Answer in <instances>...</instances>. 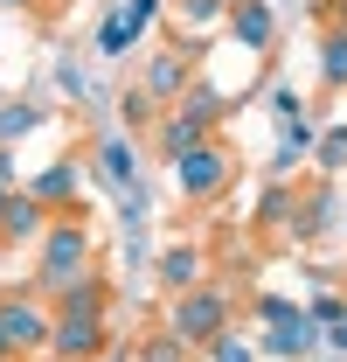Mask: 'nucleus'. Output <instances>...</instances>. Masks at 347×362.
<instances>
[{
	"mask_svg": "<svg viewBox=\"0 0 347 362\" xmlns=\"http://www.w3.org/2000/svg\"><path fill=\"white\" fill-rule=\"evenodd\" d=\"M104 307H111V286H104L97 272H84L77 286H63V293L49 300V314H56V327H49V356H63V362H97L104 349H111Z\"/></svg>",
	"mask_w": 347,
	"mask_h": 362,
	"instance_id": "nucleus-1",
	"label": "nucleus"
},
{
	"mask_svg": "<svg viewBox=\"0 0 347 362\" xmlns=\"http://www.w3.org/2000/svg\"><path fill=\"white\" fill-rule=\"evenodd\" d=\"M90 272V230L84 223H49L42 244H35V293L56 300L63 286H77Z\"/></svg>",
	"mask_w": 347,
	"mask_h": 362,
	"instance_id": "nucleus-2",
	"label": "nucleus"
},
{
	"mask_svg": "<svg viewBox=\"0 0 347 362\" xmlns=\"http://www.w3.org/2000/svg\"><path fill=\"white\" fill-rule=\"evenodd\" d=\"M222 327H229V293L222 286H188V293H174V314H167V334H181L188 349H209Z\"/></svg>",
	"mask_w": 347,
	"mask_h": 362,
	"instance_id": "nucleus-3",
	"label": "nucleus"
},
{
	"mask_svg": "<svg viewBox=\"0 0 347 362\" xmlns=\"http://www.w3.org/2000/svg\"><path fill=\"white\" fill-rule=\"evenodd\" d=\"M174 181H181V195H188V202H216L222 188L236 181V153L209 133L202 146H188V153L174 160Z\"/></svg>",
	"mask_w": 347,
	"mask_h": 362,
	"instance_id": "nucleus-4",
	"label": "nucleus"
},
{
	"mask_svg": "<svg viewBox=\"0 0 347 362\" xmlns=\"http://www.w3.org/2000/svg\"><path fill=\"white\" fill-rule=\"evenodd\" d=\"M327 341V327L305 314H285V320H264V334H257V356H278V362H299V356H312Z\"/></svg>",
	"mask_w": 347,
	"mask_h": 362,
	"instance_id": "nucleus-5",
	"label": "nucleus"
},
{
	"mask_svg": "<svg viewBox=\"0 0 347 362\" xmlns=\"http://www.w3.org/2000/svg\"><path fill=\"white\" fill-rule=\"evenodd\" d=\"M0 327H7L14 356H35V349H49V327H56V314H49L42 300H0Z\"/></svg>",
	"mask_w": 347,
	"mask_h": 362,
	"instance_id": "nucleus-6",
	"label": "nucleus"
},
{
	"mask_svg": "<svg viewBox=\"0 0 347 362\" xmlns=\"http://www.w3.org/2000/svg\"><path fill=\"white\" fill-rule=\"evenodd\" d=\"M188 84H195V49H188V42H181V49H160V56L146 63V77H139V90H146L153 105H174Z\"/></svg>",
	"mask_w": 347,
	"mask_h": 362,
	"instance_id": "nucleus-7",
	"label": "nucleus"
},
{
	"mask_svg": "<svg viewBox=\"0 0 347 362\" xmlns=\"http://www.w3.org/2000/svg\"><path fill=\"white\" fill-rule=\"evenodd\" d=\"M222 28L250 49V56H264V49L278 42V14H271V0H229V21H222Z\"/></svg>",
	"mask_w": 347,
	"mask_h": 362,
	"instance_id": "nucleus-8",
	"label": "nucleus"
},
{
	"mask_svg": "<svg viewBox=\"0 0 347 362\" xmlns=\"http://www.w3.org/2000/svg\"><path fill=\"white\" fill-rule=\"evenodd\" d=\"M42 230H49V209L28 188H14L7 209H0V244H42Z\"/></svg>",
	"mask_w": 347,
	"mask_h": 362,
	"instance_id": "nucleus-9",
	"label": "nucleus"
},
{
	"mask_svg": "<svg viewBox=\"0 0 347 362\" xmlns=\"http://www.w3.org/2000/svg\"><path fill=\"white\" fill-rule=\"evenodd\" d=\"M77 188H84V160H49L42 175H28V195H35L42 209H70Z\"/></svg>",
	"mask_w": 347,
	"mask_h": 362,
	"instance_id": "nucleus-10",
	"label": "nucleus"
},
{
	"mask_svg": "<svg viewBox=\"0 0 347 362\" xmlns=\"http://www.w3.org/2000/svg\"><path fill=\"white\" fill-rule=\"evenodd\" d=\"M97 181H104V188H118V195L139 188V153H132L126 133H104V139H97Z\"/></svg>",
	"mask_w": 347,
	"mask_h": 362,
	"instance_id": "nucleus-11",
	"label": "nucleus"
},
{
	"mask_svg": "<svg viewBox=\"0 0 347 362\" xmlns=\"http://www.w3.org/2000/svg\"><path fill=\"white\" fill-rule=\"evenodd\" d=\"M292 237H299V244H312V237H327V230H334V188H327V181H319V188H312V195H299V202H292Z\"/></svg>",
	"mask_w": 347,
	"mask_h": 362,
	"instance_id": "nucleus-12",
	"label": "nucleus"
},
{
	"mask_svg": "<svg viewBox=\"0 0 347 362\" xmlns=\"http://www.w3.org/2000/svg\"><path fill=\"white\" fill-rule=\"evenodd\" d=\"M174 112H188L195 126H209V133H216L222 119H229V98H222L216 84H202V77H195V84H188L181 98H174Z\"/></svg>",
	"mask_w": 347,
	"mask_h": 362,
	"instance_id": "nucleus-13",
	"label": "nucleus"
},
{
	"mask_svg": "<svg viewBox=\"0 0 347 362\" xmlns=\"http://www.w3.org/2000/svg\"><path fill=\"white\" fill-rule=\"evenodd\" d=\"M202 272H209V258H202L195 244H174V251H160V286H167V293L202 286Z\"/></svg>",
	"mask_w": 347,
	"mask_h": 362,
	"instance_id": "nucleus-14",
	"label": "nucleus"
},
{
	"mask_svg": "<svg viewBox=\"0 0 347 362\" xmlns=\"http://www.w3.org/2000/svg\"><path fill=\"white\" fill-rule=\"evenodd\" d=\"M202 139H209V126H195L188 112H167V119H160V153H167V160H181V153L202 146Z\"/></svg>",
	"mask_w": 347,
	"mask_h": 362,
	"instance_id": "nucleus-15",
	"label": "nucleus"
},
{
	"mask_svg": "<svg viewBox=\"0 0 347 362\" xmlns=\"http://www.w3.org/2000/svg\"><path fill=\"white\" fill-rule=\"evenodd\" d=\"M319 84L347 90V28H327L319 35Z\"/></svg>",
	"mask_w": 347,
	"mask_h": 362,
	"instance_id": "nucleus-16",
	"label": "nucleus"
},
{
	"mask_svg": "<svg viewBox=\"0 0 347 362\" xmlns=\"http://www.w3.org/2000/svg\"><path fill=\"white\" fill-rule=\"evenodd\" d=\"M42 119H49L42 105H21V98H7V105H0V146H14L21 133H35Z\"/></svg>",
	"mask_w": 347,
	"mask_h": 362,
	"instance_id": "nucleus-17",
	"label": "nucleus"
},
{
	"mask_svg": "<svg viewBox=\"0 0 347 362\" xmlns=\"http://www.w3.org/2000/svg\"><path fill=\"white\" fill-rule=\"evenodd\" d=\"M174 14L188 21V35H209V28L229 21V0H174Z\"/></svg>",
	"mask_w": 347,
	"mask_h": 362,
	"instance_id": "nucleus-18",
	"label": "nucleus"
},
{
	"mask_svg": "<svg viewBox=\"0 0 347 362\" xmlns=\"http://www.w3.org/2000/svg\"><path fill=\"white\" fill-rule=\"evenodd\" d=\"M292 202H299V195H292L285 181H271V188L257 195V230H285L292 223Z\"/></svg>",
	"mask_w": 347,
	"mask_h": 362,
	"instance_id": "nucleus-19",
	"label": "nucleus"
},
{
	"mask_svg": "<svg viewBox=\"0 0 347 362\" xmlns=\"http://www.w3.org/2000/svg\"><path fill=\"white\" fill-rule=\"evenodd\" d=\"M312 160H319V175H341L347 168V126H334V133L312 139Z\"/></svg>",
	"mask_w": 347,
	"mask_h": 362,
	"instance_id": "nucleus-20",
	"label": "nucleus"
},
{
	"mask_svg": "<svg viewBox=\"0 0 347 362\" xmlns=\"http://www.w3.org/2000/svg\"><path fill=\"white\" fill-rule=\"evenodd\" d=\"M126 49H132V28H126V14L111 7V14L97 21V56H126Z\"/></svg>",
	"mask_w": 347,
	"mask_h": 362,
	"instance_id": "nucleus-21",
	"label": "nucleus"
},
{
	"mask_svg": "<svg viewBox=\"0 0 347 362\" xmlns=\"http://www.w3.org/2000/svg\"><path fill=\"white\" fill-rule=\"evenodd\" d=\"M118 14H126V28H132V42H139V35H146V28H153V21H160V14H167V0H118Z\"/></svg>",
	"mask_w": 347,
	"mask_h": 362,
	"instance_id": "nucleus-22",
	"label": "nucleus"
},
{
	"mask_svg": "<svg viewBox=\"0 0 347 362\" xmlns=\"http://www.w3.org/2000/svg\"><path fill=\"white\" fill-rule=\"evenodd\" d=\"M209 362H257V341H243V334L222 327L216 341H209Z\"/></svg>",
	"mask_w": 347,
	"mask_h": 362,
	"instance_id": "nucleus-23",
	"label": "nucleus"
},
{
	"mask_svg": "<svg viewBox=\"0 0 347 362\" xmlns=\"http://www.w3.org/2000/svg\"><path fill=\"white\" fill-rule=\"evenodd\" d=\"M132 362H188V341H181V334H153V341H139Z\"/></svg>",
	"mask_w": 347,
	"mask_h": 362,
	"instance_id": "nucleus-24",
	"label": "nucleus"
},
{
	"mask_svg": "<svg viewBox=\"0 0 347 362\" xmlns=\"http://www.w3.org/2000/svg\"><path fill=\"white\" fill-rule=\"evenodd\" d=\"M118 119H126L132 133H146V126H153V98H146V90L132 84V90H126V98H118Z\"/></svg>",
	"mask_w": 347,
	"mask_h": 362,
	"instance_id": "nucleus-25",
	"label": "nucleus"
},
{
	"mask_svg": "<svg viewBox=\"0 0 347 362\" xmlns=\"http://www.w3.org/2000/svg\"><path fill=\"white\" fill-rule=\"evenodd\" d=\"M305 314L319 320V327H334V320L347 314V300H341V293H312V300H305Z\"/></svg>",
	"mask_w": 347,
	"mask_h": 362,
	"instance_id": "nucleus-26",
	"label": "nucleus"
},
{
	"mask_svg": "<svg viewBox=\"0 0 347 362\" xmlns=\"http://www.w3.org/2000/svg\"><path fill=\"white\" fill-rule=\"evenodd\" d=\"M285 314H299V307H292V300H278V293H264V300H257V320H285Z\"/></svg>",
	"mask_w": 347,
	"mask_h": 362,
	"instance_id": "nucleus-27",
	"label": "nucleus"
},
{
	"mask_svg": "<svg viewBox=\"0 0 347 362\" xmlns=\"http://www.w3.org/2000/svg\"><path fill=\"white\" fill-rule=\"evenodd\" d=\"M327 341H334V349H341V356H347V314L334 320V327H327Z\"/></svg>",
	"mask_w": 347,
	"mask_h": 362,
	"instance_id": "nucleus-28",
	"label": "nucleus"
},
{
	"mask_svg": "<svg viewBox=\"0 0 347 362\" xmlns=\"http://www.w3.org/2000/svg\"><path fill=\"white\" fill-rule=\"evenodd\" d=\"M327 14H334V28H347V0H327Z\"/></svg>",
	"mask_w": 347,
	"mask_h": 362,
	"instance_id": "nucleus-29",
	"label": "nucleus"
},
{
	"mask_svg": "<svg viewBox=\"0 0 347 362\" xmlns=\"http://www.w3.org/2000/svg\"><path fill=\"white\" fill-rule=\"evenodd\" d=\"M0 362H14V341H7V327H0Z\"/></svg>",
	"mask_w": 347,
	"mask_h": 362,
	"instance_id": "nucleus-30",
	"label": "nucleus"
},
{
	"mask_svg": "<svg viewBox=\"0 0 347 362\" xmlns=\"http://www.w3.org/2000/svg\"><path fill=\"white\" fill-rule=\"evenodd\" d=\"M7 195H14V181H0V209H7Z\"/></svg>",
	"mask_w": 347,
	"mask_h": 362,
	"instance_id": "nucleus-31",
	"label": "nucleus"
},
{
	"mask_svg": "<svg viewBox=\"0 0 347 362\" xmlns=\"http://www.w3.org/2000/svg\"><path fill=\"white\" fill-rule=\"evenodd\" d=\"M97 362H126V356H111V349H104V356H97Z\"/></svg>",
	"mask_w": 347,
	"mask_h": 362,
	"instance_id": "nucleus-32",
	"label": "nucleus"
},
{
	"mask_svg": "<svg viewBox=\"0 0 347 362\" xmlns=\"http://www.w3.org/2000/svg\"><path fill=\"white\" fill-rule=\"evenodd\" d=\"M0 7H28V0H0Z\"/></svg>",
	"mask_w": 347,
	"mask_h": 362,
	"instance_id": "nucleus-33",
	"label": "nucleus"
},
{
	"mask_svg": "<svg viewBox=\"0 0 347 362\" xmlns=\"http://www.w3.org/2000/svg\"><path fill=\"white\" fill-rule=\"evenodd\" d=\"M0 105H7V90H0Z\"/></svg>",
	"mask_w": 347,
	"mask_h": 362,
	"instance_id": "nucleus-34",
	"label": "nucleus"
}]
</instances>
